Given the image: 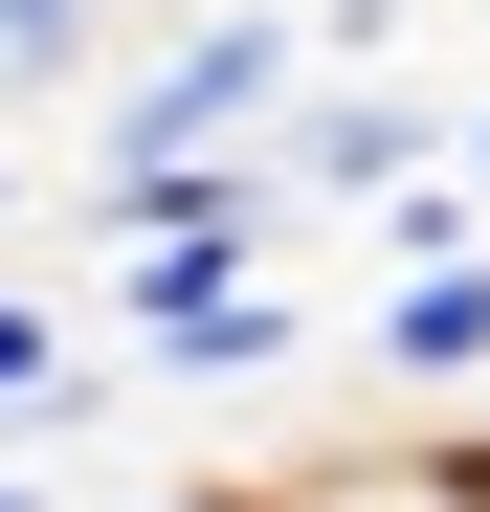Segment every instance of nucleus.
<instances>
[{
  "mask_svg": "<svg viewBox=\"0 0 490 512\" xmlns=\"http://www.w3.org/2000/svg\"><path fill=\"white\" fill-rule=\"evenodd\" d=\"M112 357H134V379H290L312 312H290V268H268V290H223V312H179V334H112Z\"/></svg>",
  "mask_w": 490,
  "mask_h": 512,
  "instance_id": "39448f33",
  "label": "nucleus"
},
{
  "mask_svg": "<svg viewBox=\"0 0 490 512\" xmlns=\"http://www.w3.org/2000/svg\"><path fill=\"white\" fill-rule=\"evenodd\" d=\"M0 512H67V468H0Z\"/></svg>",
  "mask_w": 490,
  "mask_h": 512,
  "instance_id": "1a4fd4ad",
  "label": "nucleus"
},
{
  "mask_svg": "<svg viewBox=\"0 0 490 512\" xmlns=\"http://www.w3.org/2000/svg\"><path fill=\"white\" fill-rule=\"evenodd\" d=\"M67 45H90V0H0V90H67Z\"/></svg>",
  "mask_w": 490,
  "mask_h": 512,
  "instance_id": "423d86ee",
  "label": "nucleus"
},
{
  "mask_svg": "<svg viewBox=\"0 0 490 512\" xmlns=\"http://www.w3.org/2000/svg\"><path fill=\"white\" fill-rule=\"evenodd\" d=\"M446 179H468V201H490V90H468V112H446Z\"/></svg>",
  "mask_w": 490,
  "mask_h": 512,
  "instance_id": "0eeeda50",
  "label": "nucleus"
},
{
  "mask_svg": "<svg viewBox=\"0 0 490 512\" xmlns=\"http://www.w3.org/2000/svg\"><path fill=\"white\" fill-rule=\"evenodd\" d=\"M357 357H379L401 401H490V245H446V268H379Z\"/></svg>",
  "mask_w": 490,
  "mask_h": 512,
  "instance_id": "20e7f679",
  "label": "nucleus"
},
{
  "mask_svg": "<svg viewBox=\"0 0 490 512\" xmlns=\"http://www.w3.org/2000/svg\"><path fill=\"white\" fill-rule=\"evenodd\" d=\"M446 112L468 90H335V67H312V112L268 134L290 156V223H379L401 179H446Z\"/></svg>",
  "mask_w": 490,
  "mask_h": 512,
  "instance_id": "7ed1b4c3",
  "label": "nucleus"
},
{
  "mask_svg": "<svg viewBox=\"0 0 490 512\" xmlns=\"http://www.w3.org/2000/svg\"><path fill=\"white\" fill-rule=\"evenodd\" d=\"M112 223V334H179L223 290H268V245H290V156H201V179H134L90 201Z\"/></svg>",
  "mask_w": 490,
  "mask_h": 512,
  "instance_id": "f03ea898",
  "label": "nucleus"
},
{
  "mask_svg": "<svg viewBox=\"0 0 490 512\" xmlns=\"http://www.w3.org/2000/svg\"><path fill=\"white\" fill-rule=\"evenodd\" d=\"M0 223H23V179H0Z\"/></svg>",
  "mask_w": 490,
  "mask_h": 512,
  "instance_id": "9d476101",
  "label": "nucleus"
},
{
  "mask_svg": "<svg viewBox=\"0 0 490 512\" xmlns=\"http://www.w3.org/2000/svg\"><path fill=\"white\" fill-rule=\"evenodd\" d=\"M312 0H201L156 67H112L90 90V201H134V179H201V156H268L290 112H312Z\"/></svg>",
  "mask_w": 490,
  "mask_h": 512,
  "instance_id": "f257e3e1",
  "label": "nucleus"
},
{
  "mask_svg": "<svg viewBox=\"0 0 490 512\" xmlns=\"http://www.w3.org/2000/svg\"><path fill=\"white\" fill-rule=\"evenodd\" d=\"M134 512H290V490H134Z\"/></svg>",
  "mask_w": 490,
  "mask_h": 512,
  "instance_id": "6e6552de",
  "label": "nucleus"
}]
</instances>
